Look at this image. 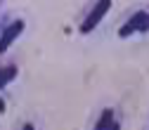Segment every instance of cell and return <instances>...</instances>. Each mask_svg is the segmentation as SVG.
<instances>
[{
    "label": "cell",
    "instance_id": "cell-7",
    "mask_svg": "<svg viewBox=\"0 0 149 130\" xmlns=\"http://www.w3.org/2000/svg\"><path fill=\"white\" fill-rule=\"evenodd\" d=\"M5 109H7V106H5V99L0 97V114H5Z\"/></svg>",
    "mask_w": 149,
    "mask_h": 130
},
{
    "label": "cell",
    "instance_id": "cell-1",
    "mask_svg": "<svg viewBox=\"0 0 149 130\" xmlns=\"http://www.w3.org/2000/svg\"><path fill=\"white\" fill-rule=\"evenodd\" d=\"M111 10V0H97V3H95V7H92L90 12H88V17H85V19L81 22V33L83 35H88V33H92V31H95V26L104 19V14Z\"/></svg>",
    "mask_w": 149,
    "mask_h": 130
},
{
    "label": "cell",
    "instance_id": "cell-5",
    "mask_svg": "<svg viewBox=\"0 0 149 130\" xmlns=\"http://www.w3.org/2000/svg\"><path fill=\"white\" fill-rule=\"evenodd\" d=\"M114 123H116V118H114V109H104L102 116H100V121L95 123V130H109Z\"/></svg>",
    "mask_w": 149,
    "mask_h": 130
},
{
    "label": "cell",
    "instance_id": "cell-8",
    "mask_svg": "<svg viewBox=\"0 0 149 130\" xmlns=\"http://www.w3.org/2000/svg\"><path fill=\"white\" fill-rule=\"evenodd\" d=\"M22 130H36V128H33V123H24V128H22Z\"/></svg>",
    "mask_w": 149,
    "mask_h": 130
},
{
    "label": "cell",
    "instance_id": "cell-6",
    "mask_svg": "<svg viewBox=\"0 0 149 130\" xmlns=\"http://www.w3.org/2000/svg\"><path fill=\"white\" fill-rule=\"evenodd\" d=\"M149 31V14H147V19H144V24H142V29H140V33H147Z\"/></svg>",
    "mask_w": 149,
    "mask_h": 130
},
{
    "label": "cell",
    "instance_id": "cell-4",
    "mask_svg": "<svg viewBox=\"0 0 149 130\" xmlns=\"http://www.w3.org/2000/svg\"><path fill=\"white\" fill-rule=\"evenodd\" d=\"M17 73H19V69H17L14 64H5V66H0V90H3L5 85H10V83L17 78Z\"/></svg>",
    "mask_w": 149,
    "mask_h": 130
},
{
    "label": "cell",
    "instance_id": "cell-9",
    "mask_svg": "<svg viewBox=\"0 0 149 130\" xmlns=\"http://www.w3.org/2000/svg\"><path fill=\"white\" fill-rule=\"evenodd\" d=\"M109 130H121V125H118V121H116V123H114V125H111V128H109Z\"/></svg>",
    "mask_w": 149,
    "mask_h": 130
},
{
    "label": "cell",
    "instance_id": "cell-2",
    "mask_svg": "<svg viewBox=\"0 0 149 130\" xmlns=\"http://www.w3.org/2000/svg\"><path fill=\"white\" fill-rule=\"evenodd\" d=\"M24 29H26V22H24V19H17V22H12L10 26L3 29V33H0V54H5V52L10 50V45L22 35Z\"/></svg>",
    "mask_w": 149,
    "mask_h": 130
},
{
    "label": "cell",
    "instance_id": "cell-3",
    "mask_svg": "<svg viewBox=\"0 0 149 130\" xmlns=\"http://www.w3.org/2000/svg\"><path fill=\"white\" fill-rule=\"evenodd\" d=\"M147 14H149V12H144V10L135 12V14L118 29V35H121V38H130L133 33H140V29H142V24H144V19H147Z\"/></svg>",
    "mask_w": 149,
    "mask_h": 130
}]
</instances>
